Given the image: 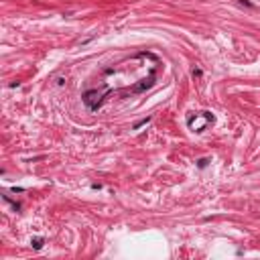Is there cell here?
I'll return each instance as SVG.
<instances>
[{"label": "cell", "instance_id": "1", "mask_svg": "<svg viewBox=\"0 0 260 260\" xmlns=\"http://www.w3.org/2000/svg\"><path fill=\"white\" fill-rule=\"evenodd\" d=\"M215 122V116L211 112H197L195 116H189L187 118V126L191 128L193 132H203L209 124Z\"/></svg>", "mask_w": 260, "mask_h": 260}, {"label": "cell", "instance_id": "2", "mask_svg": "<svg viewBox=\"0 0 260 260\" xmlns=\"http://www.w3.org/2000/svg\"><path fill=\"white\" fill-rule=\"evenodd\" d=\"M43 244H45V238L43 236H37V238H31V246L35 248V250H41Z\"/></svg>", "mask_w": 260, "mask_h": 260}, {"label": "cell", "instance_id": "3", "mask_svg": "<svg viewBox=\"0 0 260 260\" xmlns=\"http://www.w3.org/2000/svg\"><path fill=\"white\" fill-rule=\"evenodd\" d=\"M150 120H153V118H150V116H146V118H142V120H138V122H136V124H132V130H140V128H142V126H146V124H149V122H150Z\"/></svg>", "mask_w": 260, "mask_h": 260}, {"label": "cell", "instance_id": "4", "mask_svg": "<svg viewBox=\"0 0 260 260\" xmlns=\"http://www.w3.org/2000/svg\"><path fill=\"white\" fill-rule=\"evenodd\" d=\"M4 201H8V203L12 205L14 211H21V203H18V201H12V199H10V195H4Z\"/></svg>", "mask_w": 260, "mask_h": 260}, {"label": "cell", "instance_id": "5", "mask_svg": "<svg viewBox=\"0 0 260 260\" xmlns=\"http://www.w3.org/2000/svg\"><path fill=\"white\" fill-rule=\"evenodd\" d=\"M209 163H211V161H209L207 157H201V158H197V167H199V169H205V167H207Z\"/></svg>", "mask_w": 260, "mask_h": 260}, {"label": "cell", "instance_id": "6", "mask_svg": "<svg viewBox=\"0 0 260 260\" xmlns=\"http://www.w3.org/2000/svg\"><path fill=\"white\" fill-rule=\"evenodd\" d=\"M201 75H203V71H201L199 67H197V69H193V71H191V77H193V79H201Z\"/></svg>", "mask_w": 260, "mask_h": 260}, {"label": "cell", "instance_id": "7", "mask_svg": "<svg viewBox=\"0 0 260 260\" xmlns=\"http://www.w3.org/2000/svg\"><path fill=\"white\" fill-rule=\"evenodd\" d=\"M240 4H246V6H250V8H252V6H254V4H252V2H250V0H240Z\"/></svg>", "mask_w": 260, "mask_h": 260}]
</instances>
